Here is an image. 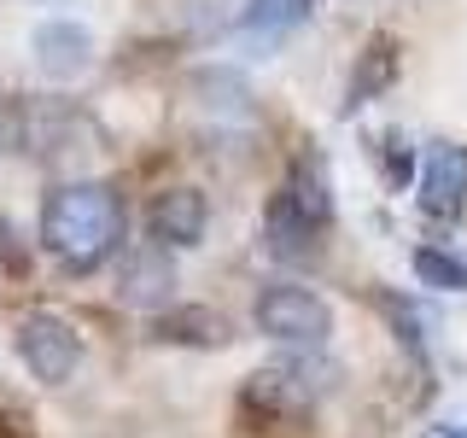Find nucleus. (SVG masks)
<instances>
[{
	"instance_id": "nucleus-7",
	"label": "nucleus",
	"mask_w": 467,
	"mask_h": 438,
	"mask_svg": "<svg viewBox=\"0 0 467 438\" xmlns=\"http://www.w3.org/2000/svg\"><path fill=\"white\" fill-rule=\"evenodd\" d=\"M204 223H211V204H204L199 187H164V193L152 199V211H146V228H152V240L164 245H199L204 240Z\"/></svg>"
},
{
	"instance_id": "nucleus-12",
	"label": "nucleus",
	"mask_w": 467,
	"mask_h": 438,
	"mask_svg": "<svg viewBox=\"0 0 467 438\" xmlns=\"http://www.w3.org/2000/svg\"><path fill=\"white\" fill-rule=\"evenodd\" d=\"M193 94L211 111L252 117V88H245V77H234V70H199V77H193Z\"/></svg>"
},
{
	"instance_id": "nucleus-5",
	"label": "nucleus",
	"mask_w": 467,
	"mask_h": 438,
	"mask_svg": "<svg viewBox=\"0 0 467 438\" xmlns=\"http://www.w3.org/2000/svg\"><path fill=\"white\" fill-rule=\"evenodd\" d=\"M29 53H36V65L47 70L53 82H77V77H88V70H94V36H88L82 24H70V18L36 24Z\"/></svg>"
},
{
	"instance_id": "nucleus-15",
	"label": "nucleus",
	"mask_w": 467,
	"mask_h": 438,
	"mask_svg": "<svg viewBox=\"0 0 467 438\" xmlns=\"http://www.w3.org/2000/svg\"><path fill=\"white\" fill-rule=\"evenodd\" d=\"M420 438H467V421H432L420 427Z\"/></svg>"
},
{
	"instance_id": "nucleus-9",
	"label": "nucleus",
	"mask_w": 467,
	"mask_h": 438,
	"mask_svg": "<svg viewBox=\"0 0 467 438\" xmlns=\"http://www.w3.org/2000/svg\"><path fill=\"white\" fill-rule=\"evenodd\" d=\"M316 234L321 228H310L304 223V211L286 199V187L269 199V211H263V245H269V257L275 263H304L316 252Z\"/></svg>"
},
{
	"instance_id": "nucleus-4",
	"label": "nucleus",
	"mask_w": 467,
	"mask_h": 438,
	"mask_svg": "<svg viewBox=\"0 0 467 438\" xmlns=\"http://www.w3.org/2000/svg\"><path fill=\"white\" fill-rule=\"evenodd\" d=\"M117 298L135 304V310H164L175 298V263L158 240H146L123 257V269H117Z\"/></svg>"
},
{
	"instance_id": "nucleus-3",
	"label": "nucleus",
	"mask_w": 467,
	"mask_h": 438,
	"mask_svg": "<svg viewBox=\"0 0 467 438\" xmlns=\"http://www.w3.org/2000/svg\"><path fill=\"white\" fill-rule=\"evenodd\" d=\"M12 345H18V362L41 380V386H65V380L77 374V362H82L77 328H70L65 316H53V310H29V316H18V328H12Z\"/></svg>"
},
{
	"instance_id": "nucleus-10",
	"label": "nucleus",
	"mask_w": 467,
	"mask_h": 438,
	"mask_svg": "<svg viewBox=\"0 0 467 438\" xmlns=\"http://www.w3.org/2000/svg\"><path fill=\"white\" fill-rule=\"evenodd\" d=\"M286 199L304 211V223H310V228H327V223H333L327 170H321L316 152H298V164H292V175H286Z\"/></svg>"
},
{
	"instance_id": "nucleus-11",
	"label": "nucleus",
	"mask_w": 467,
	"mask_h": 438,
	"mask_svg": "<svg viewBox=\"0 0 467 438\" xmlns=\"http://www.w3.org/2000/svg\"><path fill=\"white\" fill-rule=\"evenodd\" d=\"M158 339H175V345H223V316L211 310H164L152 321Z\"/></svg>"
},
{
	"instance_id": "nucleus-8",
	"label": "nucleus",
	"mask_w": 467,
	"mask_h": 438,
	"mask_svg": "<svg viewBox=\"0 0 467 438\" xmlns=\"http://www.w3.org/2000/svg\"><path fill=\"white\" fill-rule=\"evenodd\" d=\"M398 65H403V53H398V41L379 29V36H368V47L357 53V70H350V88H345V111H362L368 99H379L391 82H398Z\"/></svg>"
},
{
	"instance_id": "nucleus-1",
	"label": "nucleus",
	"mask_w": 467,
	"mask_h": 438,
	"mask_svg": "<svg viewBox=\"0 0 467 438\" xmlns=\"http://www.w3.org/2000/svg\"><path fill=\"white\" fill-rule=\"evenodd\" d=\"M41 245L70 275H94L129 240V211L111 182H65L41 199Z\"/></svg>"
},
{
	"instance_id": "nucleus-14",
	"label": "nucleus",
	"mask_w": 467,
	"mask_h": 438,
	"mask_svg": "<svg viewBox=\"0 0 467 438\" xmlns=\"http://www.w3.org/2000/svg\"><path fill=\"white\" fill-rule=\"evenodd\" d=\"M409 175H415V152H409V146H398V141H386V182L403 187Z\"/></svg>"
},
{
	"instance_id": "nucleus-2",
	"label": "nucleus",
	"mask_w": 467,
	"mask_h": 438,
	"mask_svg": "<svg viewBox=\"0 0 467 438\" xmlns=\"http://www.w3.org/2000/svg\"><path fill=\"white\" fill-rule=\"evenodd\" d=\"M252 321H257V333H269V339H281V345H327V333H333V310H327V298L310 287H292V281H269L257 292V304H252Z\"/></svg>"
},
{
	"instance_id": "nucleus-16",
	"label": "nucleus",
	"mask_w": 467,
	"mask_h": 438,
	"mask_svg": "<svg viewBox=\"0 0 467 438\" xmlns=\"http://www.w3.org/2000/svg\"><path fill=\"white\" fill-rule=\"evenodd\" d=\"M6 240H12V234H6V223H0V263H12V269H18V263H24V257H18V252H12V245H6Z\"/></svg>"
},
{
	"instance_id": "nucleus-6",
	"label": "nucleus",
	"mask_w": 467,
	"mask_h": 438,
	"mask_svg": "<svg viewBox=\"0 0 467 438\" xmlns=\"http://www.w3.org/2000/svg\"><path fill=\"white\" fill-rule=\"evenodd\" d=\"M467 204V146H432L420 164V211L456 223Z\"/></svg>"
},
{
	"instance_id": "nucleus-13",
	"label": "nucleus",
	"mask_w": 467,
	"mask_h": 438,
	"mask_svg": "<svg viewBox=\"0 0 467 438\" xmlns=\"http://www.w3.org/2000/svg\"><path fill=\"white\" fill-rule=\"evenodd\" d=\"M415 275H420V287L467 292V263L450 257V252H438V245H420V252H415Z\"/></svg>"
}]
</instances>
